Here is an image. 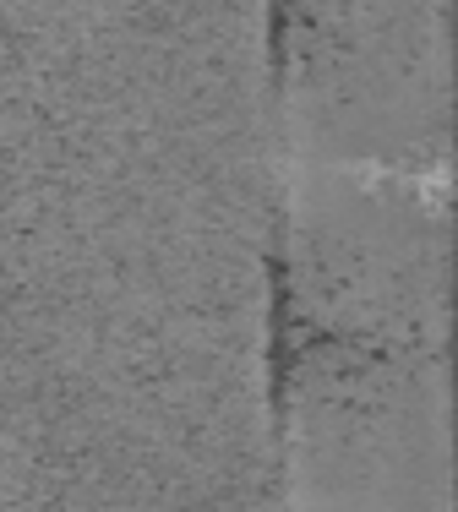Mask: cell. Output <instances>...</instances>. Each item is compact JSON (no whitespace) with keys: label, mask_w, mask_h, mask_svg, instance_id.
Wrapping results in <instances>:
<instances>
[{"label":"cell","mask_w":458,"mask_h":512,"mask_svg":"<svg viewBox=\"0 0 458 512\" xmlns=\"http://www.w3.org/2000/svg\"><path fill=\"white\" fill-rule=\"evenodd\" d=\"M279 164L448 180V0H273Z\"/></svg>","instance_id":"obj_1"}]
</instances>
